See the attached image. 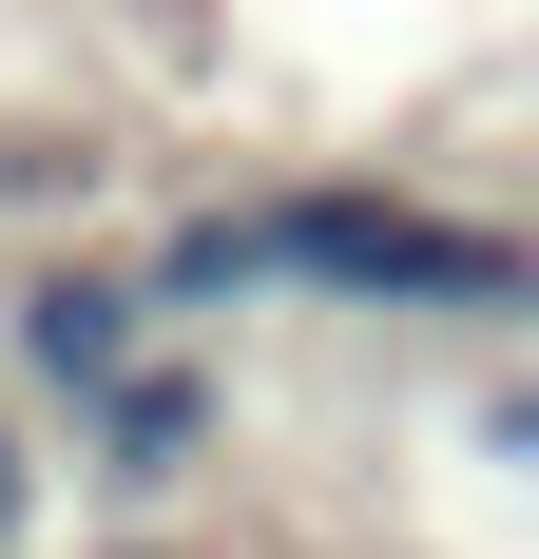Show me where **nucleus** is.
Wrapping results in <instances>:
<instances>
[{"label": "nucleus", "mask_w": 539, "mask_h": 559, "mask_svg": "<svg viewBox=\"0 0 539 559\" xmlns=\"http://www.w3.org/2000/svg\"><path fill=\"white\" fill-rule=\"evenodd\" d=\"M270 271L309 309H385V329H539V231L385 193V174H289L270 193Z\"/></svg>", "instance_id": "f257e3e1"}, {"label": "nucleus", "mask_w": 539, "mask_h": 559, "mask_svg": "<svg viewBox=\"0 0 539 559\" xmlns=\"http://www.w3.org/2000/svg\"><path fill=\"white\" fill-rule=\"evenodd\" d=\"M155 347H173V329H155V271H135V251H58V271H20V309H0V367H20L39 405L135 386Z\"/></svg>", "instance_id": "f03ea898"}, {"label": "nucleus", "mask_w": 539, "mask_h": 559, "mask_svg": "<svg viewBox=\"0 0 539 559\" xmlns=\"http://www.w3.org/2000/svg\"><path fill=\"white\" fill-rule=\"evenodd\" d=\"M213 444H231V386L193 367V347H155L135 386H97V405H77V463H97L116 502H173V483H193Z\"/></svg>", "instance_id": "7ed1b4c3"}, {"label": "nucleus", "mask_w": 539, "mask_h": 559, "mask_svg": "<svg viewBox=\"0 0 539 559\" xmlns=\"http://www.w3.org/2000/svg\"><path fill=\"white\" fill-rule=\"evenodd\" d=\"M135 271H155V329H213V309L289 289V271H270V193H231V213H173L155 251H135Z\"/></svg>", "instance_id": "20e7f679"}, {"label": "nucleus", "mask_w": 539, "mask_h": 559, "mask_svg": "<svg viewBox=\"0 0 539 559\" xmlns=\"http://www.w3.org/2000/svg\"><path fill=\"white\" fill-rule=\"evenodd\" d=\"M39 540V425H20V405H0V559Z\"/></svg>", "instance_id": "39448f33"}, {"label": "nucleus", "mask_w": 539, "mask_h": 559, "mask_svg": "<svg viewBox=\"0 0 539 559\" xmlns=\"http://www.w3.org/2000/svg\"><path fill=\"white\" fill-rule=\"evenodd\" d=\"M482 444H501V463H539V367H520V386L482 405Z\"/></svg>", "instance_id": "423d86ee"}, {"label": "nucleus", "mask_w": 539, "mask_h": 559, "mask_svg": "<svg viewBox=\"0 0 539 559\" xmlns=\"http://www.w3.org/2000/svg\"><path fill=\"white\" fill-rule=\"evenodd\" d=\"M97 559H193V540H97Z\"/></svg>", "instance_id": "0eeeda50"}]
</instances>
